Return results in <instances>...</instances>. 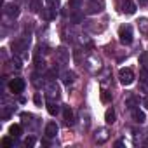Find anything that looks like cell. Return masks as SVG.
I'll return each instance as SVG.
<instances>
[{
  "label": "cell",
  "mask_w": 148,
  "mask_h": 148,
  "mask_svg": "<svg viewBox=\"0 0 148 148\" xmlns=\"http://www.w3.org/2000/svg\"><path fill=\"white\" fill-rule=\"evenodd\" d=\"M119 40H120L124 45H129V44L132 42V26H131V25L120 26V30H119Z\"/></svg>",
  "instance_id": "6da1fadb"
},
{
  "label": "cell",
  "mask_w": 148,
  "mask_h": 148,
  "mask_svg": "<svg viewBox=\"0 0 148 148\" xmlns=\"http://www.w3.org/2000/svg\"><path fill=\"white\" fill-rule=\"evenodd\" d=\"M134 71L131 70V68H122L120 71H119V80H120V84H124V86H131L132 82H134Z\"/></svg>",
  "instance_id": "7a4b0ae2"
},
{
  "label": "cell",
  "mask_w": 148,
  "mask_h": 148,
  "mask_svg": "<svg viewBox=\"0 0 148 148\" xmlns=\"http://www.w3.org/2000/svg\"><path fill=\"white\" fill-rule=\"evenodd\" d=\"M45 96H47V99H56L59 96V87H58L56 82L51 80V82L45 84Z\"/></svg>",
  "instance_id": "3957f363"
},
{
  "label": "cell",
  "mask_w": 148,
  "mask_h": 148,
  "mask_svg": "<svg viewBox=\"0 0 148 148\" xmlns=\"http://www.w3.org/2000/svg\"><path fill=\"white\" fill-rule=\"evenodd\" d=\"M9 89H11V92H14V94H21V92L25 91V80L19 79V77L14 79V80H11Z\"/></svg>",
  "instance_id": "277c9868"
},
{
  "label": "cell",
  "mask_w": 148,
  "mask_h": 148,
  "mask_svg": "<svg viewBox=\"0 0 148 148\" xmlns=\"http://www.w3.org/2000/svg\"><path fill=\"white\" fill-rule=\"evenodd\" d=\"M56 59L61 63V64H66L70 61V51H66L64 47H58L56 49Z\"/></svg>",
  "instance_id": "5b68a950"
},
{
  "label": "cell",
  "mask_w": 148,
  "mask_h": 148,
  "mask_svg": "<svg viewBox=\"0 0 148 148\" xmlns=\"http://www.w3.org/2000/svg\"><path fill=\"white\" fill-rule=\"evenodd\" d=\"M108 138H110L108 129H98V131H96V134H94V139H96V143H98V145L106 143V141H108Z\"/></svg>",
  "instance_id": "8992f818"
},
{
  "label": "cell",
  "mask_w": 148,
  "mask_h": 148,
  "mask_svg": "<svg viewBox=\"0 0 148 148\" xmlns=\"http://www.w3.org/2000/svg\"><path fill=\"white\" fill-rule=\"evenodd\" d=\"M122 12L134 14L136 12V4L132 2V0H122Z\"/></svg>",
  "instance_id": "52a82bcc"
},
{
  "label": "cell",
  "mask_w": 148,
  "mask_h": 148,
  "mask_svg": "<svg viewBox=\"0 0 148 148\" xmlns=\"http://www.w3.org/2000/svg\"><path fill=\"white\" fill-rule=\"evenodd\" d=\"M5 14H7L9 18H18V16H19V5H16V4H7V5H5Z\"/></svg>",
  "instance_id": "ba28073f"
},
{
  "label": "cell",
  "mask_w": 148,
  "mask_h": 148,
  "mask_svg": "<svg viewBox=\"0 0 148 148\" xmlns=\"http://www.w3.org/2000/svg\"><path fill=\"white\" fill-rule=\"evenodd\" d=\"M58 129H59V127H58L56 122H49V124L45 125V136H47V138H54V136L58 134Z\"/></svg>",
  "instance_id": "9c48e42d"
},
{
  "label": "cell",
  "mask_w": 148,
  "mask_h": 148,
  "mask_svg": "<svg viewBox=\"0 0 148 148\" xmlns=\"http://www.w3.org/2000/svg\"><path fill=\"white\" fill-rule=\"evenodd\" d=\"M132 119H134V122H138V124H143V122L146 120L145 113H143L139 108H132Z\"/></svg>",
  "instance_id": "30bf717a"
},
{
  "label": "cell",
  "mask_w": 148,
  "mask_h": 148,
  "mask_svg": "<svg viewBox=\"0 0 148 148\" xmlns=\"http://www.w3.org/2000/svg\"><path fill=\"white\" fill-rule=\"evenodd\" d=\"M138 28L143 35H148V18H141L138 19Z\"/></svg>",
  "instance_id": "8fae6325"
},
{
  "label": "cell",
  "mask_w": 148,
  "mask_h": 148,
  "mask_svg": "<svg viewBox=\"0 0 148 148\" xmlns=\"http://www.w3.org/2000/svg\"><path fill=\"white\" fill-rule=\"evenodd\" d=\"M21 132H23V129H21V125H19V124H12V125L9 127V134H11L12 138H19V136H21Z\"/></svg>",
  "instance_id": "7c38bea8"
},
{
  "label": "cell",
  "mask_w": 148,
  "mask_h": 148,
  "mask_svg": "<svg viewBox=\"0 0 148 148\" xmlns=\"http://www.w3.org/2000/svg\"><path fill=\"white\" fill-rule=\"evenodd\" d=\"M115 117H117V115H115V110H113V108H108V110L105 112V122H106V124H113V122H115Z\"/></svg>",
  "instance_id": "4fadbf2b"
},
{
  "label": "cell",
  "mask_w": 148,
  "mask_h": 148,
  "mask_svg": "<svg viewBox=\"0 0 148 148\" xmlns=\"http://www.w3.org/2000/svg\"><path fill=\"white\" fill-rule=\"evenodd\" d=\"M63 115H64L66 124H73V112H71L70 106H64V108H63Z\"/></svg>",
  "instance_id": "5bb4252c"
},
{
  "label": "cell",
  "mask_w": 148,
  "mask_h": 148,
  "mask_svg": "<svg viewBox=\"0 0 148 148\" xmlns=\"http://www.w3.org/2000/svg\"><path fill=\"white\" fill-rule=\"evenodd\" d=\"M30 9L33 12H38L42 9V0H32V2H30Z\"/></svg>",
  "instance_id": "9a60e30c"
},
{
  "label": "cell",
  "mask_w": 148,
  "mask_h": 148,
  "mask_svg": "<svg viewBox=\"0 0 148 148\" xmlns=\"http://www.w3.org/2000/svg\"><path fill=\"white\" fill-rule=\"evenodd\" d=\"M47 112H49L51 115H56V113L59 112V106H58L56 103H51V101H49V103H47Z\"/></svg>",
  "instance_id": "2e32d148"
},
{
  "label": "cell",
  "mask_w": 148,
  "mask_h": 148,
  "mask_svg": "<svg viewBox=\"0 0 148 148\" xmlns=\"http://www.w3.org/2000/svg\"><path fill=\"white\" fill-rule=\"evenodd\" d=\"M73 77H75V73L66 71L64 75H63V80H64V84H71V82H73Z\"/></svg>",
  "instance_id": "e0dca14e"
},
{
  "label": "cell",
  "mask_w": 148,
  "mask_h": 148,
  "mask_svg": "<svg viewBox=\"0 0 148 148\" xmlns=\"http://www.w3.org/2000/svg\"><path fill=\"white\" fill-rule=\"evenodd\" d=\"M110 99H112V94H110L108 91H101V101H103V103H108Z\"/></svg>",
  "instance_id": "ac0fdd59"
},
{
  "label": "cell",
  "mask_w": 148,
  "mask_h": 148,
  "mask_svg": "<svg viewBox=\"0 0 148 148\" xmlns=\"http://www.w3.org/2000/svg\"><path fill=\"white\" fill-rule=\"evenodd\" d=\"M2 145H4V146H7V148H9V146H12V145H14L12 136H11V138H4V139H2Z\"/></svg>",
  "instance_id": "d6986e66"
},
{
  "label": "cell",
  "mask_w": 148,
  "mask_h": 148,
  "mask_svg": "<svg viewBox=\"0 0 148 148\" xmlns=\"http://www.w3.org/2000/svg\"><path fill=\"white\" fill-rule=\"evenodd\" d=\"M101 7H103V5H101V4H99V5H98V4H96V2H94V4H92V5H91V9H89V12H99V11H101Z\"/></svg>",
  "instance_id": "ffe728a7"
},
{
  "label": "cell",
  "mask_w": 148,
  "mask_h": 148,
  "mask_svg": "<svg viewBox=\"0 0 148 148\" xmlns=\"http://www.w3.org/2000/svg\"><path fill=\"white\" fill-rule=\"evenodd\" d=\"M45 2H47V5L52 7V9H56V7L59 5V0H45Z\"/></svg>",
  "instance_id": "44dd1931"
},
{
  "label": "cell",
  "mask_w": 148,
  "mask_h": 148,
  "mask_svg": "<svg viewBox=\"0 0 148 148\" xmlns=\"http://www.w3.org/2000/svg\"><path fill=\"white\" fill-rule=\"evenodd\" d=\"M12 63H14V66H16V68H18V70H19V68H21V66H23V64H21V59H19V58H18V56H16V58H14V59H12Z\"/></svg>",
  "instance_id": "7402d4cb"
},
{
  "label": "cell",
  "mask_w": 148,
  "mask_h": 148,
  "mask_svg": "<svg viewBox=\"0 0 148 148\" xmlns=\"http://www.w3.org/2000/svg\"><path fill=\"white\" fill-rule=\"evenodd\" d=\"M26 146H32V145H35V138H26Z\"/></svg>",
  "instance_id": "603a6c76"
},
{
  "label": "cell",
  "mask_w": 148,
  "mask_h": 148,
  "mask_svg": "<svg viewBox=\"0 0 148 148\" xmlns=\"http://www.w3.org/2000/svg\"><path fill=\"white\" fill-rule=\"evenodd\" d=\"M138 2H139V5H146V4H148V0H138Z\"/></svg>",
  "instance_id": "cb8c5ba5"
},
{
  "label": "cell",
  "mask_w": 148,
  "mask_h": 148,
  "mask_svg": "<svg viewBox=\"0 0 148 148\" xmlns=\"http://www.w3.org/2000/svg\"><path fill=\"white\" fill-rule=\"evenodd\" d=\"M143 105H145V108H148V96H146V98L143 99Z\"/></svg>",
  "instance_id": "d4e9b609"
},
{
  "label": "cell",
  "mask_w": 148,
  "mask_h": 148,
  "mask_svg": "<svg viewBox=\"0 0 148 148\" xmlns=\"http://www.w3.org/2000/svg\"><path fill=\"white\" fill-rule=\"evenodd\" d=\"M35 103H37V105H40V96H38V94L35 96Z\"/></svg>",
  "instance_id": "484cf974"
}]
</instances>
